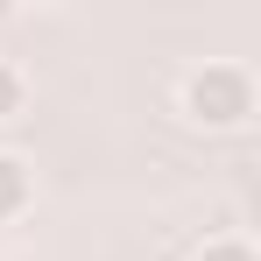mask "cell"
I'll list each match as a JSON object with an SVG mask.
<instances>
[{"mask_svg": "<svg viewBox=\"0 0 261 261\" xmlns=\"http://www.w3.org/2000/svg\"><path fill=\"white\" fill-rule=\"evenodd\" d=\"M184 113H191L198 127H240V120L254 113V78H247L240 64H205V71H191V85H184Z\"/></svg>", "mask_w": 261, "mask_h": 261, "instance_id": "cell-1", "label": "cell"}, {"mask_svg": "<svg viewBox=\"0 0 261 261\" xmlns=\"http://www.w3.org/2000/svg\"><path fill=\"white\" fill-rule=\"evenodd\" d=\"M21 71H14V64H0V120H14V113H21Z\"/></svg>", "mask_w": 261, "mask_h": 261, "instance_id": "cell-3", "label": "cell"}, {"mask_svg": "<svg viewBox=\"0 0 261 261\" xmlns=\"http://www.w3.org/2000/svg\"><path fill=\"white\" fill-rule=\"evenodd\" d=\"M29 198H36V176L21 155H0V219H21L29 212Z\"/></svg>", "mask_w": 261, "mask_h": 261, "instance_id": "cell-2", "label": "cell"}, {"mask_svg": "<svg viewBox=\"0 0 261 261\" xmlns=\"http://www.w3.org/2000/svg\"><path fill=\"white\" fill-rule=\"evenodd\" d=\"M198 261H254V247H247V240H212Z\"/></svg>", "mask_w": 261, "mask_h": 261, "instance_id": "cell-4", "label": "cell"}]
</instances>
